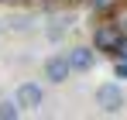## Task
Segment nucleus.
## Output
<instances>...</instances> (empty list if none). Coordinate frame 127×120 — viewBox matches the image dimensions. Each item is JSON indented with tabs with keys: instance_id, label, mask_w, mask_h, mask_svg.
<instances>
[{
	"instance_id": "nucleus-4",
	"label": "nucleus",
	"mask_w": 127,
	"mask_h": 120,
	"mask_svg": "<svg viewBox=\"0 0 127 120\" xmlns=\"http://www.w3.org/2000/svg\"><path fill=\"white\" fill-rule=\"evenodd\" d=\"M72 72H76V69H72V62H69V52H65V55H48V59H45V79L55 82V86H62Z\"/></svg>"
},
{
	"instance_id": "nucleus-5",
	"label": "nucleus",
	"mask_w": 127,
	"mask_h": 120,
	"mask_svg": "<svg viewBox=\"0 0 127 120\" xmlns=\"http://www.w3.org/2000/svg\"><path fill=\"white\" fill-rule=\"evenodd\" d=\"M96 48H89V45H76V48H69V62H72V69L76 72H89L93 65H96Z\"/></svg>"
},
{
	"instance_id": "nucleus-2",
	"label": "nucleus",
	"mask_w": 127,
	"mask_h": 120,
	"mask_svg": "<svg viewBox=\"0 0 127 120\" xmlns=\"http://www.w3.org/2000/svg\"><path fill=\"white\" fill-rule=\"evenodd\" d=\"M14 100L21 103V110L24 113H38V110H41L45 106V89H41V82H21V86H17V93H14Z\"/></svg>"
},
{
	"instance_id": "nucleus-8",
	"label": "nucleus",
	"mask_w": 127,
	"mask_h": 120,
	"mask_svg": "<svg viewBox=\"0 0 127 120\" xmlns=\"http://www.w3.org/2000/svg\"><path fill=\"white\" fill-rule=\"evenodd\" d=\"M117 55H120V59H127V34H124V41H120V48H117Z\"/></svg>"
},
{
	"instance_id": "nucleus-7",
	"label": "nucleus",
	"mask_w": 127,
	"mask_h": 120,
	"mask_svg": "<svg viewBox=\"0 0 127 120\" xmlns=\"http://www.w3.org/2000/svg\"><path fill=\"white\" fill-rule=\"evenodd\" d=\"M113 76H117V79H127V59H120L113 65Z\"/></svg>"
},
{
	"instance_id": "nucleus-1",
	"label": "nucleus",
	"mask_w": 127,
	"mask_h": 120,
	"mask_svg": "<svg viewBox=\"0 0 127 120\" xmlns=\"http://www.w3.org/2000/svg\"><path fill=\"white\" fill-rule=\"evenodd\" d=\"M124 34L127 31L120 24H96V28H93V48H96L100 55H117Z\"/></svg>"
},
{
	"instance_id": "nucleus-6",
	"label": "nucleus",
	"mask_w": 127,
	"mask_h": 120,
	"mask_svg": "<svg viewBox=\"0 0 127 120\" xmlns=\"http://www.w3.org/2000/svg\"><path fill=\"white\" fill-rule=\"evenodd\" d=\"M24 110H21V103L17 100H0V120H17Z\"/></svg>"
},
{
	"instance_id": "nucleus-9",
	"label": "nucleus",
	"mask_w": 127,
	"mask_h": 120,
	"mask_svg": "<svg viewBox=\"0 0 127 120\" xmlns=\"http://www.w3.org/2000/svg\"><path fill=\"white\" fill-rule=\"evenodd\" d=\"M93 7H96V10H103V7H110V0H93Z\"/></svg>"
},
{
	"instance_id": "nucleus-3",
	"label": "nucleus",
	"mask_w": 127,
	"mask_h": 120,
	"mask_svg": "<svg viewBox=\"0 0 127 120\" xmlns=\"http://www.w3.org/2000/svg\"><path fill=\"white\" fill-rule=\"evenodd\" d=\"M96 106H100L103 113H120V110H124V89H120L117 82L96 86Z\"/></svg>"
}]
</instances>
